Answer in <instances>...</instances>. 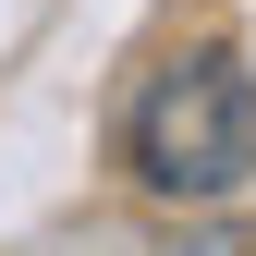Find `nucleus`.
<instances>
[{
	"label": "nucleus",
	"instance_id": "nucleus-1",
	"mask_svg": "<svg viewBox=\"0 0 256 256\" xmlns=\"http://www.w3.org/2000/svg\"><path fill=\"white\" fill-rule=\"evenodd\" d=\"M134 183L146 196H183V208L256 183V74L232 49H183L134 98Z\"/></svg>",
	"mask_w": 256,
	"mask_h": 256
}]
</instances>
